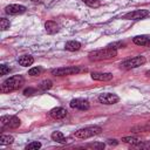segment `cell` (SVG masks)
<instances>
[{"label": "cell", "instance_id": "13", "mask_svg": "<svg viewBox=\"0 0 150 150\" xmlns=\"http://www.w3.org/2000/svg\"><path fill=\"white\" fill-rule=\"evenodd\" d=\"M91 79L96 81H110L112 79L111 73H91Z\"/></svg>", "mask_w": 150, "mask_h": 150}, {"label": "cell", "instance_id": "19", "mask_svg": "<svg viewBox=\"0 0 150 150\" xmlns=\"http://www.w3.org/2000/svg\"><path fill=\"white\" fill-rule=\"evenodd\" d=\"M53 87V82L50 81V80H43V81H41L40 83H39V89L40 90H48V89H50Z\"/></svg>", "mask_w": 150, "mask_h": 150}, {"label": "cell", "instance_id": "17", "mask_svg": "<svg viewBox=\"0 0 150 150\" xmlns=\"http://www.w3.org/2000/svg\"><path fill=\"white\" fill-rule=\"evenodd\" d=\"M64 48H66L67 50H69V52H76V50H79V49L81 48V43H80L79 41L71 40V41H68V42H66V45H64Z\"/></svg>", "mask_w": 150, "mask_h": 150}, {"label": "cell", "instance_id": "16", "mask_svg": "<svg viewBox=\"0 0 150 150\" xmlns=\"http://www.w3.org/2000/svg\"><path fill=\"white\" fill-rule=\"evenodd\" d=\"M19 64L22 66V67H28V66H32L33 62H34V57L30 56V55H22L19 57Z\"/></svg>", "mask_w": 150, "mask_h": 150}, {"label": "cell", "instance_id": "23", "mask_svg": "<svg viewBox=\"0 0 150 150\" xmlns=\"http://www.w3.org/2000/svg\"><path fill=\"white\" fill-rule=\"evenodd\" d=\"M41 148V143L40 142H30L29 144L26 145V150H38Z\"/></svg>", "mask_w": 150, "mask_h": 150}, {"label": "cell", "instance_id": "6", "mask_svg": "<svg viewBox=\"0 0 150 150\" xmlns=\"http://www.w3.org/2000/svg\"><path fill=\"white\" fill-rule=\"evenodd\" d=\"M0 124L2 128H11V129H15L18 127H20L21 121L19 120V117L16 116H2L0 118Z\"/></svg>", "mask_w": 150, "mask_h": 150}, {"label": "cell", "instance_id": "15", "mask_svg": "<svg viewBox=\"0 0 150 150\" xmlns=\"http://www.w3.org/2000/svg\"><path fill=\"white\" fill-rule=\"evenodd\" d=\"M50 137H52L53 141H55L57 143H61V144H66L68 142V138L64 137V135L61 131H54V132H52Z\"/></svg>", "mask_w": 150, "mask_h": 150}, {"label": "cell", "instance_id": "29", "mask_svg": "<svg viewBox=\"0 0 150 150\" xmlns=\"http://www.w3.org/2000/svg\"><path fill=\"white\" fill-rule=\"evenodd\" d=\"M7 73H9V68L6 64H1L0 66V75H6Z\"/></svg>", "mask_w": 150, "mask_h": 150}, {"label": "cell", "instance_id": "8", "mask_svg": "<svg viewBox=\"0 0 150 150\" xmlns=\"http://www.w3.org/2000/svg\"><path fill=\"white\" fill-rule=\"evenodd\" d=\"M148 15H149V11L148 9H136V11L127 13L123 18L124 19H129V20H141V19H143V18H145Z\"/></svg>", "mask_w": 150, "mask_h": 150}, {"label": "cell", "instance_id": "18", "mask_svg": "<svg viewBox=\"0 0 150 150\" xmlns=\"http://www.w3.org/2000/svg\"><path fill=\"white\" fill-rule=\"evenodd\" d=\"M14 142V137L11 135H1L0 136V144L1 145H9Z\"/></svg>", "mask_w": 150, "mask_h": 150}, {"label": "cell", "instance_id": "20", "mask_svg": "<svg viewBox=\"0 0 150 150\" xmlns=\"http://www.w3.org/2000/svg\"><path fill=\"white\" fill-rule=\"evenodd\" d=\"M122 141H123L124 143H129V144H131L132 146H135V145H137L138 143H141V142H142V141H139L138 138H136V137H130V136L123 137V138H122Z\"/></svg>", "mask_w": 150, "mask_h": 150}, {"label": "cell", "instance_id": "27", "mask_svg": "<svg viewBox=\"0 0 150 150\" xmlns=\"http://www.w3.org/2000/svg\"><path fill=\"white\" fill-rule=\"evenodd\" d=\"M136 148H141V149H150V141L146 142H141L137 145H135Z\"/></svg>", "mask_w": 150, "mask_h": 150}, {"label": "cell", "instance_id": "4", "mask_svg": "<svg viewBox=\"0 0 150 150\" xmlns=\"http://www.w3.org/2000/svg\"><path fill=\"white\" fill-rule=\"evenodd\" d=\"M145 57L142 56V55H138V56H135V57H130V59H127L124 60L122 63H121V68L122 69H132V68H136V67H139L142 64L145 63Z\"/></svg>", "mask_w": 150, "mask_h": 150}, {"label": "cell", "instance_id": "9", "mask_svg": "<svg viewBox=\"0 0 150 150\" xmlns=\"http://www.w3.org/2000/svg\"><path fill=\"white\" fill-rule=\"evenodd\" d=\"M69 105L74 109H79V110H88L90 108L89 102L84 98H74L70 101Z\"/></svg>", "mask_w": 150, "mask_h": 150}, {"label": "cell", "instance_id": "5", "mask_svg": "<svg viewBox=\"0 0 150 150\" xmlns=\"http://www.w3.org/2000/svg\"><path fill=\"white\" fill-rule=\"evenodd\" d=\"M82 69L79 66H70V67H60L52 70V74L54 76H66V75H73L80 73Z\"/></svg>", "mask_w": 150, "mask_h": 150}, {"label": "cell", "instance_id": "10", "mask_svg": "<svg viewBox=\"0 0 150 150\" xmlns=\"http://www.w3.org/2000/svg\"><path fill=\"white\" fill-rule=\"evenodd\" d=\"M5 12L9 15H18V14H22L26 12V7L22 5H18V4H13V5H8L5 8Z\"/></svg>", "mask_w": 150, "mask_h": 150}, {"label": "cell", "instance_id": "30", "mask_svg": "<svg viewBox=\"0 0 150 150\" xmlns=\"http://www.w3.org/2000/svg\"><path fill=\"white\" fill-rule=\"evenodd\" d=\"M108 144H110V145H117L118 142L116 139H108Z\"/></svg>", "mask_w": 150, "mask_h": 150}, {"label": "cell", "instance_id": "32", "mask_svg": "<svg viewBox=\"0 0 150 150\" xmlns=\"http://www.w3.org/2000/svg\"><path fill=\"white\" fill-rule=\"evenodd\" d=\"M32 1H34V2H36V1H39V0H32Z\"/></svg>", "mask_w": 150, "mask_h": 150}, {"label": "cell", "instance_id": "26", "mask_svg": "<svg viewBox=\"0 0 150 150\" xmlns=\"http://www.w3.org/2000/svg\"><path fill=\"white\" fill-rule=\"evenodd\" d=\"M125 46L124 42H114V43H110L108 45L109 48H114V49H117V48H123Z\"/></svg>", "mask_w": 150, "mask_h": 150}, {"label": "cell", "instance_id": "3", "mask_svg": "<svg viewBox=\"0 0 150 150\" xmlns=\"http://www.w3.org/2000/svg\"><path fill=\"white\" fill-rule=\"evenodd\" d=\"M102 131V128L98 125H90V127H86L82 129H79L74 132V137L76 138H81V139H86L89 137H93L95 135H98Z\"/></svg>", "mask_w": 150, "mask_h": 150}, {"label": "cell", "instance_id": "25", "mask_svg": "<svg viewBox=\"0 0 150 150\" xmlns=\"http://www.w3.org/2000/svg\"><path fill=\"white\" fill-rule=\"evenodd\" d=\"M86 146H87V148H93V149H98V150H101V149H104L105 144H104V143L95 142V143H90V144H88V145H86Z\"/></svg>", "mask_w": 150, "mask_h": 150}, {"label": "cell", "instance_id": "24", "mask_svg": "<svg viewBox=\"0 0 150 150\" xmlns=\"http://www.w3.org/2000/svg\"><path fill=\"white\" fill-rule=\"evenodd\" d=\"M9 26H11L9 20H7V19H5V18H2V19L0 20V28H1V30H6V29H8Z\"/></svg>", "mask_w": 150, "mask_h": 150}, {"label": "cell", "instance_id": "22", "mask_svg": "<svg viewBox=\"0 0 150 150\" xmlns=\"http://www.w3.org/2000/svg\"><path fill=\"white\" fill-rule=\"evenodd\" d=\"M41 71H42V68L41 67H33V68H30L28 70V75H30V76H38V75L41 74Z\"/></svg>", "mask_w": 150, "mask_h": 150}, {"label": "cell", "instance_id": "7", "mask_svg": "<svg viewBox=\"0 0 150 150\" xmlns=\"http://www.w3.org/2000/svg\"><path fill=\"white\" fill-rule=\"evenodd\" d=\"M98 101L103 104H115L120 101V97L116 95V94H111V93H104V94H101L98 96Z\"/></svg>", "mask_w": 150, "mask_h": 150}, {"label": "cell", "instance_id": "2", "mask_svg": "<svg viewBox=\"0 0 150 150\" xmlns=\"http://www.w3.org/2000/svg\"><path fill=\"white\" fill-rule=\"evenodd\" d=\"M23 82H25V80L21 75H14V76H11L9 79L5 80L2 82L0 89H1L2 93H9V91L19 89L23 84Z\"/></svg>", "mask_w": 150, "mask_h": 150}, {"label": "cell", "instance_id": "14", "mask_svg": "<svg viewBox=\"0 0 150 150\" xmlns=\"http://www.w3.org/2000/svg\"><path fill=\"white\" fill-rule=\"evenodd\" d=\"M45 29H46V32H47L48 34H55V33L59 30V26H57V23H56L55 21L48 20V21H46V23H45Z\"/></svg>", "mask_w": 150, "mask_h": 150}, {"label": "cell", "instance_id": "21", "mask_svg": "<svg viewBox=\"0 0 150 150\" xmlns=\"http://www.w3.org/2000/svg\"><path fill=\"white\" fill-rule=\"evenodd\" d=\"M87 6L89 7H100L101 6V1L100 0H82Z\"/></svg>", "mask_w": 150, "mask_h": 150}, {"label": "cell", "instance_id": "11", "mask_svg": "<svg viewBox=\"0 0 150 150\" xmlns=\"http://www.w3.org/2000/svg\"><path fill=\"white\" fill-rule=\"evenodd\" d=\"M49 115L54 120H62V118H64L67 116V110L64 108H62V107H56V108H53L49 111Z\"/></svg>", "mask_w": 150, "mask_h": 150}, {"label": "cell", "instance_id": "28", "mask_svg": "<svg viewBox=\"0 0 150 150\" xmlns=\"http://www.w3.org/2000/svg\"><path fill=\"white\" fill-rule=\"evenodd\" d=\"M36 93V90L34 89V88H26L25 90H23V95L25 96H30V95H33V94H35Z\"/></svg>", "mask_w": 150, "mask_h": 150}, {"label": "cell", "instance_id": "1", "mask_svg": "<svg viewBox=\"0 0 150 150\" xmlns=\"http://www.w3.org/2000/svg\"><path fill=\"white\" fill-rule=\"evenodd\" d=\"M115 56H117V50L114 48H102V49H97V50H93L88 54V59L90 61H102V60H110L114 59Z\"/></svg>", "mask_w": 150, "mask_h": 150}, {"label": "cell", "instance_id": "12", "mask_svg": "<svg viewBox=\"0 0 150 150\" xmlns=\"http://www.w3.org/2000/svg\"><path fill=\"white\" fill-rule=\"evenodd\" d=\"M132 42L137 46H148L150 45V35H137L132 39Z\"/></svg>", "mask_w": 150, "mask_h": 150}, {"label": "cell", "instance_id": "31", "mask_svg": "<svg viewBox=\"0 0 150 150\" xmlns=\"http://www.w3.org/2000/svg\"><path fill=\"white\" fill-rule=\"evenodd\" d=\"M146 75H148V76H150V70H148V71H146Z\"/></svg>", "mask_w": 150, "mask_h": 150}]
</instances>
